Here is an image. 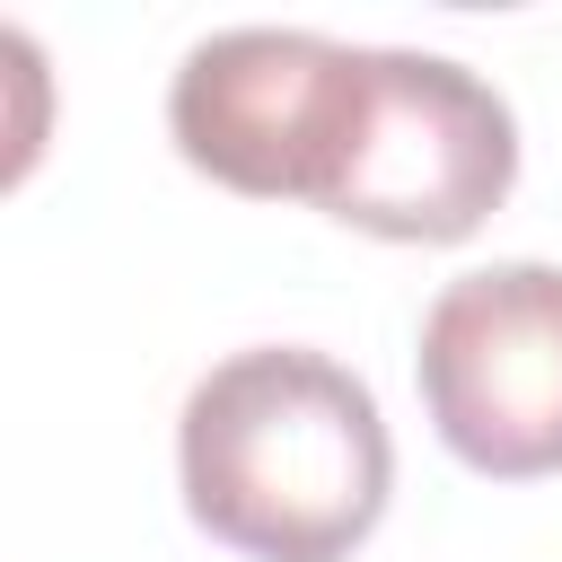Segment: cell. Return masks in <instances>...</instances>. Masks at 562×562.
Segmentation results:
<instances>
[{
	"label": "cell",
	"instance_id": "3957f363",
	"mask_svg": "<svg viewBox=\"0 0 562 562\" xmlns=\"http://www.w3.org/2000/svg\"><path fill=\"white\" fill-rule=\"evenodd\" d=\"M518 176V123L492 79H474L448 53H369L360 123L342 149V176L316 211L404 237V246H448L474 237L483 211H501Z\"/></svg>",
	"mask_w": 562,
	"mask_h": 562
},
{
	"label": "cell",
	"instance_id": "6da1fadb",
	"mask_svg": "<svg viewBox=\"0 0 562 562\" xmlns=\"http://www.w3.org/2000/svg\"><path fill=\"white\" fill-rule=\"evenodd\" d=\"M184 509L255 562H342L395 483L378 395L299 342L228 351L176 422Z\"/></svg>",
	"mask_w": 562,
	"mask_h": 562
},
{
	"label": "cell",
	"instance_id": "277c9868",
	"mask_svg": "<svg viewBox=\"0 0 562 562\" xmlns=\"http://www.w3.org/2000/svg\"><path fill=\"white\" fill-rule=\"evenodd\" d=\"M439 439L492 474H562V263H483L457 272L413 351Z\"/></svg>",
	"mask_w": 562,
	"mask_h": 562
},
{
	"label": "cell",
	"instance_id": "7a4b0ae2",
	"mask_svg": "<svg viewBox=\"0 0 562 562\" xmlns=\"http://www.w3.org/2000/svg\"><path fill=\"white\" fill-rule=\"evenodd\" d=\"M369 44H334L307 26H228L202 35L167 88L176 149L255 202H325L360 123Z\"/></svg>",
	"mask_w": 562,
	"mask_h": 562
}]
</instances>
